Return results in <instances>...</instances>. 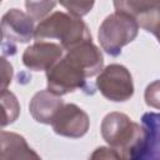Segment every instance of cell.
<instances>
[{"label":"cell","instance_id":"cell-15","mask_svg":"<svg viewBox=\"0 0 160 160\" xmlns=\"http://www.w3.org/2000/svg\"><path fill=\"white\" fill-rule=\"evenodd\" d=\"M55 5L56 0H25L26 12L35 21H41L46 16H49Z\"/></svg>","mask_w":160,"mask_h":160},{"label":"cell","instance_id":"cell-19","mask_svg":"<svg viewBox=\"0 0 160 160\" xmlns=\"http://www.w3.org/2000/svg\"><path fill=\"white\" fill-rule=\"evenodd\" d=\"M1 64H2V71H1V90L6 89V86L11 82L12 79V66L6 61L5 58L1 59Z\"/></svg>","mask_w":160,"mask_h":160},{"label":"cell","instance_id":"cell-6","mask_svg":"<svg viewBox=\"0 0 160 160\" xmlns=\"http://www.w3.org/2000/svg\"><path fill=\"white\" fill-rule=\"evenodd\" d=\"M99 91L110 101H126L134 95V82L130 71L120 64L104 68L96 78Z\"/></svg>","mask_w":160,"mask_h":160},{"label":"cell","instance_id":"cell-1","mask_svg":"<svg viewBox=\"0 0 160 160\" xmlns=\"http://www.w3.org/2000/svg\"><path fill=\"white\" fill-rule=\"evenodd\" d=\"M104 66L100 49L91 40L84 41L69 50L46 71L48 89L56 95H66L78 89H90L86 79L98 76Z\"/></svg>","mask_w":160,"mask_h":160},{"label":"cell","instance_id":"cell-9","mask_svg":"<svg viewBox=\"0 0 160 160\" xmlns=\"http://www.w3.org/2000/svg\"><path fill=\"white\" fill-rule=\"evenodd\" d=\"M64 104L65 102L60 95H56L46 89L38 91L32 96L29 104V111L35 121L51 125Z\"/></svg>","mask_w":160,"mask_h":160},{"label":"cell","instance_id":"cell-11","mask_svg":"<svg viewBox=\"0 0 160 160\" xmlns=\"http://www.w3.org/2000/svg\"><path fill=\"white\" fill-rule=\"evenodd\" d=\"M0 159H39L40 156L28 145L26 140L15 132L1 131Z\"/></svg>","mask_w":160,"mask_h":160},{"label":"cell","instance_id":"cell-10","mask_svg":"<svg viewBox=\"0 0 160 160\" xmlns=\"http://www.w3.org/2000/svg\"><path fill=\"white\" fill-rule=\"evenodd\" d=\"M141 124L146 135L138 159H160V112H145Z\"/></svg>","mask_w":160,"mask_h":160},{"label":"cell","instance_id":"cell-4","mask_svg":"<svg viewBox=\"0 0 160 160\" xmlns=\"http://www.w3.org/2000/svg\"><path fill=\"white\" fill-rule=\"evenodd\" d=\"M139 28L138 21L131 15L115 10L99 26L98 39L100 46L110 56H119L121 49L135 40Z\"/></svg>","mask_w":160,"mask_h":160},{"label":"cell","instance_id":"cell-14","mask_svg":"<svg viewBox=\"0 0 160 160\" xmlns=\"http://www.w3.org/2000/svg\"><path fill=\"white\" fill-rule=\"evenodd\" d=\"M116 11H121L135 18L138 14L160 4V0H112Z\"/></svg>","mask_w":160,"mask_h":160},{"label":"cell","instance_id":"cell-13","mask_svg":"<svg viewBox=\"0 0 160 160\" xmlns=\"http://www.w3.org/2000/svg\"><path fill=\"white\" fill-rule=\"evenodd\" d=\"M1 104H2V128L14 122L20 112V105L16 96L8 89L1 90Z\"/></svg>","mask_w":160,"mask_h":160},{"label":"cell","instance_id":"cell-2","mask_svg":"<svg viewBox=\"0 0 160 160\" xmlns=\"http://www.w3.org/2000/svg\"><path fill=\"white\" fill-rule=\"evenodd\" d=\"M101 136L121 159H138L145 140V128L122 112H110L101 122Z\"/></svg>","mask_w":160,"mask_h":160},{"label":"cell","instance_id":"cell-5","mask_svg":"<svg viewBox=\"0 0 160 160\" xmlns=\"http://www.w3.org/2000/svg\"><path fill=\"white\" fill-rule=\"evenodd\" d=\"M35 20L19 9L8 10L1 19V35H2V54L15 55L16 44L29 42L35 34Z\"/></svg>","mask_w":160,"mask_h":160},{"label":"cell","instance_id":"cell-7","mask_svg":"<svg viewBox=\"0 0 160 160\" xmlns=\"http://www.w3.org/2000/svg\"><path fill=\"white\" fill-rule=\"evenodd\" d=\"M55 134L78 139L84 136L90 126L88 114L75 104H64L51 122Z\"/></svg>","mask_w":160,"mask_h":160},{"label":"cell","instance_id":"cell-12","mask_svg":"<svg viewBox=\"0 0 160 160\" xmlns=\"http://www.w3.org/2000/svg\"><path fill=\"white\" fill-rule=\"evenodd\" d=\"M134 19L141 29L151 32L160 42V4L138 14Z\"/></svg>","mask_w":160,"mask_h":160},{"label":"cell","instance_id":"cell-18","mask_svg":"<svg viewBox=\"0 0 160 160\" xmlns=\"http://www.w3.org/2000/svg\"><path fill=\"white\" fill-rule=\"evenodd\" d=\"M91 159H121V156L114 148L101 146L94 151V154L91 155Z\"/></svg>","mask_w":160,"mask_h":160},{"label":"cell","instance_id":"cell-16","mask_svg":"<svg viewBox=\"0 0 160 160\" xmlns=\"http://www.w3.org/2000/svg\"><path fill=\"white\" fill-rule=\"evenodd\" d=\"M59 2L69 11V14L76 18H82L91 11L95 0H59Z\"/></svg>","mask_w":160,"mask_h":160},{"label":"cell","instance_id":"cell-3","mask_svg":"<svg viewBox=\"0 0 160 160\" xmlns=\"http://www.w3.org/2000/svg\"><path fill=\"white\" fill-rule=\"evenodd\" d=\"M34 39L36 41L56 39L64 50H69L84 41L91 40V34L81 18L55 11L39 21L35 28Z\"/></svg>","mask_w":160,"mask_h":160},{"label":"cell","instance_id":"cell-8","mask_svg":"<svg viewBox=\"0 0 160 160\" xmlns=\"http://www.w3.org/2000/svg\"><path fill=\"white\" fill-rule=\"evenodd\" d=\"M64 49L60 44L51 41H36L25 49L22 54V64L32 71H48L61 58Z\"/></svg>","mask_w":160,"mask_h":160},{"label":"cell","instance_id":"cell-17","mask_svg":"<svg viewBox=\"0 0 160 160\" xmlns=\"http://www.w3.org/2000/svg\"><path fill=\"white\" fill-rule=\"evenodd\" d=\"M144 99L148 106L160 110V80H155L146 86Z\"/></svg>","mask_w":160,"mask_h":160}]
</instances>
